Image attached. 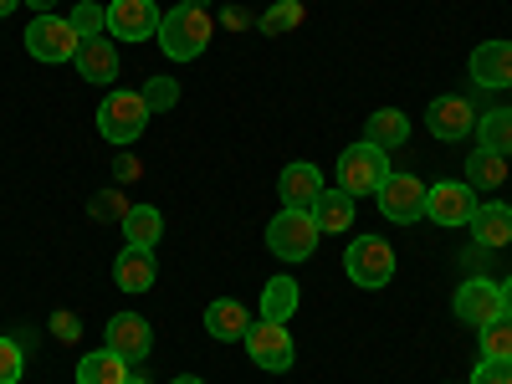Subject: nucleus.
<instances>
[{
	"label": "nucleus",
	"mask_w": 512,
	"mask_h": 384,
	"mask_svg": "<svg viewBox=\"0 0 512 384\" xmlns=\"http://www.w3.org/2000/svg\"><path fill=\"white\" fill-rule=\"evenodd\" d=\"M210 31H216V26H210L205 11L180 6V0H175V11L159 16V47H164L169 62H195L210 47Z\"/></svg>",
	"instance_id": "nucleus-1"
},
{
	"label": "nucleus",
	"mask_w": 512,
	"mask_h": 384,
	"mask_svg": "<svg viewBox=\"0 0 512 384\" xmlns=\"http://www.w3.org/2000/svg\"><path fill=\"white\" fill-rule=\"evenodd\" d=\"M390 175H395L390 149H379L369 139H359V144H349L344 154H338V190H349V195H379V185Z\"/></svg>",
	"instance_id": "nucleus-2"
},
{
	"label": "nucleus",
	"mask_w": 512,
	"mask_h": 384,
	"mask_svg": "<svg viewBox=\"0 0 512 384\" xmlns=\"http://www.w3.org/2000/svg\"><path fill=\"white\" fill-rule=\"evenodd\" d=\"M318 241H323V231H318V221H313V210H277V221L267 226V246H272V256L277 262H308V256L318 251Z\"/></svg>",
	"instance_id": "nucleus-3"
},
{
	"label": "nucleus",
	"mask_w": 512,
	"mask_h": 384,
	"mask_svg": "<svg viewBox=\"0 0 512 384\" xmlns=\"http://www.w3.org/2000/svg\"><path fill=\"white\" fill-rule=\"evenodd\" d=\"M149 128V103L144 93H108L103 108H98V134L108 144H134Z\"/></svg>",
	"instance_id": "nucleus-4"
},
{
	"label": "nucleus",
	"mask_w": 512,
	"mask_h": 384,
	"mask_svg": "<svg viewBox=\"0 0 512 384\" xmlns=\"http://www.w3.org/2000/svg\"><path fill=\"white\" fill-rule=\"evenodd\" d=\"M241 344H246L251 364L267 369V374H282V369H292V359H297V344H292L287 323H272V318H256V323L246 328Z\"/></svg>",
	"instance_id": "nucleus-5"
},
{
	"label": "nucleus",
	"mask_w": 512,
	"mask_h": 384,
	"mask_svg": "<svg viewBox=\"0 0 512 384\" xmlns=\"http://www.w3.org/2000/svg\"><path fill=\"white\" fill-rule=\"evenodd\" d=\"M77 47H82V36L72 31V21L67 16H36L31 26H26V52L36 57V62H72L77 57Z\"/></svg>",
	"instance_id": "nucleus-6"
},
{
	"label": "nucleus",
	"mask_w": 512,
	"mask_h": 384,
	"mask_svg": "<svg viewBox=\"0 0 512 384\" xmlns=\"http://www.w3.org/2000/svg\"><path fill=\"white\" fill-rule=\"evenodd\" d=\"M344 272H349V282L354 287H384L395 277V251H390V241L384 236H359L354 246H349V256H344Z\"/></svg>",
	"instance_id": "nucleus-7"
},
{
	"label": "nucleus",
	"mask_w": 512,
	"mask_h": 384,
	"mask_svg": "<svg viewBox=\"0 0 512 384\" xmlns=\"http://www.w3.org/2000/svg\"><path fill=\"white\" fill-rule=\"evenodd\" d=\"M477 190L472 185H456V180H441L425 190V216H431L436 226H472L477 216Z\"/></svg>",
	"instance_id": "nucleus-8"
},
{
	"label": "nucleus",
	"mask_w": 512,
	"mask_h": 384,
	"mask_svg": "<svg viewBox=\"0 0 512 384\" xmlns=\"http://www.w3.org/2000/svg\"><path fill=\"white\" fill-rule=\"evenodd\" d=\"M379 210H384V221H395V226H410L425 216V185L415 175H390L379 185Z\"/></svg>",
	"instance_id": "nucleus-9"
},
{
	"label": "nucleus",
	"mask_w": 512,
	"mask_h": 384,
	"mask_svg": "<svg viewBox=\"0 0 512 384\" xmlns=\"http://www.w3.org/2000/svg\"><path fill=\"white\" fill-rule=\"evenodd\" d=\"M103 349H113V354L128 359V364L149 359V349H154L149 318H139V313H113V318H108V333H103Z\"/></svg>",
	"instance_id": "nucleus-10"
},
{
	"label": "nucleus",
	"mask_w": 512,
	"mask_h": 384,
	"mask_svg": "<svg viewBox=\"0 0 512 384\" xmlns=\"http://www.w3.org/2000/svg\"><path fill=\"white\" fill-rule=\"evenodd\" d=\"M159 6L154 0H108V31L118 41H149L159 36Z\"/></svg>",
	"instance_id": "nucleus-11"
},
{
	"label": "nucleus",
	"mask_w": 512,
	"mask_h": 384,
	"mask_svg": "<svg viewBox=\"0 0 512 384\" xmlns=\"http://www.w3.org/2000/svg\"><path fill=\"white\" fill-rule=\"evenodd\" d=\"M456 318L472 323V328H487L492 318H502V287L492 277H472L456 287Z\"/></svg>",
	"instance_id": "nucleus-12"
},
{
	"label": "nucleus",
	"mask_w": 512,
	"mask_h": 384,
	"mask_svg": "<svg viewBox=\"0 0 512 384\" xmlns=\"http://www.w3.org/2000/svg\"><path fill=\"white\" fill-rule=\"evenodd\" d=\"M425 128H431L436 139H466L477 128V108L466 98H436L425 108Z\"/></svg>",
	"instance_id": "nucleus-13"
},
{
	"label": "nucleus",
	"mask_w": 512,
	"mask_h": 384,
	"mask_svg": "<svg viewBox=\"0 0 512 384\" xmlns=\"http://www.w3.org/2000/svg\"><path fill=\"white\" fill-rule=\"evenodd\" d=\"M323 175H318V164H287L282 169V180H277V195L287 210H313L318 195H323Z\"/></svg>",
	"instance_id": "nucleus-14"
},
{
	"label": "nucleus",
	"mask_w": 512,
	"mask_h": 384,
	"mask_svg": "<svg viewBox=\"0 0 512 384\" xmlns=\"http://www.w3.org/2000/svg\"><path fill=\"white\" fill-rule=\"evenodd\" d=\"M472 77L482 88H512V41H482L472 52Z\"/></svg>",
	"instance_id": "nucleus-15"
},
{
	"label": "nucleus",
	"mask_w": 512,
	"mask_h": 384,
	"mask_svg": "<svg viewBox=\"0 0 512 384\" xmlns=\"http://www.w3.org/2000/svg\"><path fill=\"white\" fill-rule=\"evenodd\" d=\"M72 62H77L82 82H98V88H108V82L118 77V47H113L108 36H93V41H82Z\"/></svg>",
	"instance_id": "nucleus-16"
},
{
	"label": "nucleus",
	"mask_w": 512,
	"mask_h": 384,
	"mask_svg": "<svg viewBox=\"0 0 512 384\" xmlns=\"http://www.w3.org/2000/svg\"><path fill=\"white\" fill-rule=\"evenodd\" d=\"M154 277H159L154 251H144V246H123V251H118V262H113V282H118L123 292H149V287H154Z\"/></svg>",
	"instance_id": "nucleus-17"
},
{
	"label": "nucleus",
	"mask_w": 512,
	"mask_h": 384,
	"mask_svg": "<svg viewBox=\"0 0 512 384\" xmlns=\"http://www.w3.org/2000/svg\"><path fill=\"white\" fill-rule=\"evenodd\" d=\"M251 328V313L236 303V297H216V303L205 308V333L221 338V344H236V338H246Z\"/></svg>",
	"instance_id": "nucleus-18"
},
{
	"label": "nucleus",
	"mask_w": 512,
	"mask_h": 384,
	"mask_svg": "<svg viewBox=\"0 0 512 384\" xmlns=\"http://www.w3.org/2000/svg\"><path fill=\"white\" fill-rule=\"evenodd\" d=\"M472 236L482 241V246H507L512 241V205H502V200H482L477 205V216H472Z\"/></svg>",
	"instance_id": "nucleus-19"
},
{
	"label": "nucleus",
	"mask_w": 512,
	"mask_h": 384,
	"mask_svg": "<svg viewBox=\"0 0 512 384\" xmlns=\"http://www.w3.org/2000/svg\"><path fill=\"white\" fill-rule=\"evenodd\" d=\"M313 221H318L323 236L349 231V226H354V195H349V190H323L318 205H313Z\"/></svg>",
	"instance_id": "nucleus-20"
},
{
	"label": "nucleus",
	"mask_w": 512,
	"mask_h": 384,
	"mask_svg": "<svg viewBox=\"0 0 512 384\" xmlns=\"http://www.w3.org/2000/svg\"><path fill=\"white\" fill-rule=\"evenodd\" d=\"M123 236H128V246L154 251L159 236H164V216H159L154 205H128V210H123Z\"/></svg>",
	"instance_id": "nucleus-21"
},
{
	"label": "nucleus",
	"mask_w": 512,
	"mask_h": 384,
	"mask_svg": "<svg viewBox=\"0 0 512 384\" xmlns=\"http://www.w3.org/2000/svg\"><path fill=\"white\" fill-rule=\"evenodd\" d=\"M364 139L379 144V149H400V144L410 139V118H405L400 108H379V113H369V123H364Z\"/></svg>",
	"instance_id": "nucleus-22"
},
{
	"label": "nucleus",
	"mask_w": 512,
	"mask_h": 384,
	"mask_svg": "<svg viewBox=\"0 0 512 384\" xmlns=\"http://www.w3.org/2000/svg\"><path fill=\"white\" fill-rule=\"evenodd\" d=\"M77 384H128V359H118L113 349L77 359Z\"/></svg>",
	"instance_id": "nucleus-23"
},
{
	"label": "nucleus",
	"mask_w": 512,
	"mask_h": 384,
	"mask_svg": "<svg viewBox=\"0 0 512 384\" xmlns=\"http://www.w3.org/2000/svg\"><path fill=\"white\" fill-rule=\"evenodd\" d=\"M262 318H272V323L297 318V277H272L262 287Z\"/></svg>",
	"instance_id": "nucleus-24"
},
{
	"label": "nucleus",
	"mask_w": 512,
	"mask_h": 384,
	"mask_svg": "<svg viewBox=\"0 0 512 384\" xmlns=\"http://www.w3.org/2000/svg\"><path fill=\"white\" fill-rule=\"evenodd\" d=\"M477 139L487 154H512V108H497V113H482L477 118Z\"/></svg>",
	"instance_id": "nucleus-25"
},
{
	"label": "nucleus",
	"mask_w": 512,
	"mask_h": 384,
	"mask_svg": "<svg viewBox=\"0 0 512 384\" xmlns=\"http://www.w3.org/2000/svg\"><path fill=\"white\" fill-rule=\"evenodd\" d=\"M502 180H507V159L502 154L477 149L472 159H466V185H472V190H497Z\"/></svg>",
	"instance_id": "nucleus-26"
},
{
	"label": "nucleus",
	"mask_w": 512,
	"mask_h": 384,
	"mask_svg": "<svg viewBox=\"0 0 512 384\" xmlns=\"http://www.w3.org/2000/svg\"><path fill=\"white\" fill-rule=\"evenodd\" d=\"M67 21H72V31H77L82 41H93V36L108 31V6H98V0H77Z\"/></svg>",
	"instance_id": "nucleus-27"
},
{
	"label": "nucleus",
	"mask_w": 512,
	"mask_h": 384,
	"mask_svg": "<svg viewBox=\"0 0 512 384\" xmlns=\"http://www.w3.org/2000/svg\"><path fill=\"white\" fill-rule=\"evenodd\" d=\"M482 359H512V313H502L482 328Z\"/></svg>",
	"instance_id": "nucleus-28"
},
{
	"label": "nucleus",
	"mask_w": 512,
	"mask_h": 384,
	"mask_svg": "<svg viewBox=\"0 0 512 384\" xmlns=\"http://www.w3.org/2000/svg\"><path fill=\"white\" fill-rule=\"evenodd\" d=\"M144 103H149V113H169L180 103V82L175 77H149L144 82Z\"/></svg>",
	"instance_id": "nucleus-29"
},
{
	"label": "nucleus",
	"mask_w": 512,
	"mask_h": 384,
	"mask_svg": "<svg viewBox=\"0 0 512 384\" xmlns=\"http://www.w3.org/2000/svg\"><path fill=\"white\" fill-rule=\"evenodd\" d=\"M297 21H303V6H297V0H277V6L262 16V31H267V36H282V31H292Z\"/></svg>",
	"instance_id": "nucleus-30"
},
{
	"label": "nucleus",
	"mask_w": 512,
	"mask_h": 384,
	"mask_svg": "<svg viewBox=\"0 0 512 384\" xmlns=\"http://www.w3.org/2000/svg\"><path fill=\"white\" fill-rule=\"evenodd\" d=\"M21 374H26L21 344H11V338H0V384H21Z\"/></svg>",
	"instance_id": "nucleus-31"
},
{
	"label": "nucleus",
	"mask_w": 512,
	"mask_h": 384,
	"mask_svg": "<svg viewBox=\"0 0 512 384\" xmlns=\"http://www.w3.org/2000/svg\"><path fill=\"white\" fill-rule=\"evenodd\" d=\"M472 384H512V359H482Z\"/></svg>",
	"instance_id": "nucleus-32"
},
{
	"label": "nucleus",
	"mask_w": 512,
	"mask_h": 384,
	"mask_svg": "<svg viewBox=\"0 0 512 384\" xmlns=\"http://www.w3.org/2000/svg\"><path fill=\"white\" fill-rule=\"evenodd\" d=\"M93 216H98V221H103V216H123V200H118V195L108 190V195H103V200L93 205Z\"/></svg>",
	"instance_id": "nucleus-33"
},
{
	"label": "nucleus",
	"mask_w": 512,
	"mask_h": 384,
	"mask_svg": "<svg viewBox=\"0 0 512 384\" xmlns=\"http://www.w3.org/2000/svg\"><path fill=\"white\" fill-rule=\"evenodd\" d=\"M26 6H36V16H52V6H57V0H26Z\"/></svg>",
	"instance_id": "nucleus-34"
},
{
	"label": "nucleus",
	"mask_w": 512,
	"mask_h": 384,
	"mask_svg": "<svg viewBox=\"0 0 512 384\" xmlns=\"http://www.w3.org/2000/svg\"><path fill=\"white\" fill-rule=\"evenodd\" d=\"M502 313H512V277L502 282Z\"/></svg>",
	"instance_id": "nucleus-35"
},
{
	"label": "nucleus",
	"mask_w": 512,
	"mask_h": 384,
	"mask_svg": "<svg viewBox=\"0 0 512 384\" xmlns=\"http://www.w3.org/2000/svg\"><path fill=\"white\" fill-rule=\"evenodd\" d=\"M169 384H205V379H200V374H175Z\"/></svg>",
	"instance_id": "nucleus-36"
},
{
	"label": "nucleus",
	"mask_w": 512,
	"mask_h": 384,
	"mask_svg": "<svg viewBox=\"0 0 512 384\" xmlns=\"http://www.w3.org/2000/svg\"><path fill=\"white\" fill-rule=\"evenodd\" d=\"M16 6H21V0H0V16H11Z\"/></svg>",
	"instance_id": "nucleus-37"
},
{
	"label": "nucleus",
	"mask_w": 512,
	"mask_h": 384,
	"mask_svg": "<svg viewBox=\"0 0 512 384\" xmlns=\"http://www.w3.org/2000/svg\"><path fill=\"white\" fill-rule=\"evenodd\" d=\"M180 6H195V11H205V6H210V0H180Z\"/></svg>",
	"instance_id": "nucleus-38"
},
{
	"label": "nucleus",
	"mask_w": 512,
	"mask_h": 384,
	"mask_svg": "<svg viewBox=\"0 0 512 384\" xmlns=\"http://www.w3.org/2000/svg\"><path fill=\"white\" fill-rule=\"evenodd\" d=\"M128 384H144V374H128Z\"/></svg>",
	"instance_id": "nucleus-39"
},
{
	"label": "nucleus",
	"mask_w": 512,
	"mask_h": 384,
	"mask_svg": "<svg viewBox=\"0 0 512 384\" xmlns=\"http://www.w3.org/2000/svg\"><path fill=\"white\" fill-rule=\"evenodd\" d=\"M507 93H512V88H507Z\"/></svg>",
	"instance_id": "nucleus-40"
}]
</instances>
